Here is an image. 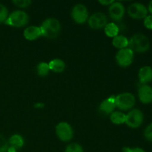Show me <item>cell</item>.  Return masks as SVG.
Returning a JSON list of instances; mask_svg holds the SVG:
<instances>
[{"mask_svg":"<svg viewBox=\"0 0 152 152\" xmlns=\"http://www.w3.org/2000/svg\"><path fill=\"white\" fill-rule=\"evenodd\" d=\"M114 0H99L98 2L100 4L104 6H109L114 2Z\"/></svg>","mask_w":152,"mask_h":152,"instance_id":"obj_29","label":"cell"},{"mask_svg":"<svg viewBox=\"0 0 152 152\" xmlns=\"http://www.w3.org/2000/svg\"><path fill=\"white\" fill-rule=\"evenodd\" d=\"M138 97L143 104L152 102V87L148 85H141L138 89Z\"/></svg>","mask_w":152,"mask_h":152,"instance_id":"obj_12","label":"cell"},{"mask_svg":"<svg viewBox=\"0 0 152 152\" xmlns=\"http://www.w3.org/2000/svg\"><path fill=\"white\" fill-rule=\"evenodd\" d=\"M123 152H146L144 149L140 147L130 148V147H124L123 148Z\"/></svg>","mask_w":152,"mask_h":152,"instance_id":"obj_28","label":"cell"},{"mask_svg":"<svg viewBox=\"0 0 152 152\" xmlns=\"http://www.w3.org/2000/svg\"><path fill=\"white\" fill-rule=\"evenodd\" d=\"M115 108V96L112 95V96H109V97L106 98L103 101H102L99 106V110L105 114L110 115L111 113L114 112Z\"/></svg>","mask_w":152,"mask_h":152,"instance_id":"obj_13","label":"cell"},{"mask_svg":"<svg viewBox=\"0 0 152 152\" xmlns=\"http://www.w3.org/2000/svg\"><path fill=\"white\" fill-rule=\"evenodd\" d=\"M134 57V53L129 48L120 49L117 51L115 59L119 66L126 68L132 64Z\"/></svg>","mask_w":152,"mask_h":152,"instance_id":"obj_8","label":"cell"},{"mask_svg":"<svg viewBox=\"0 0 152 152\" xmlns=\"http://www.w3.org/2000/svg\"><path fill=\"white\" fill-rule=\"evenodd\" d=\"M143 25L145 28L152 30V15H148L143 19Z\"/></svg>","mask_w":152,"mask_h":152,"instance_id":"obj_27","label":"cell"},{"mask_svg":"<svg viewBox=\"0 0 152 152\" xmlns=\"http://www.w3.org/2000/svg\"><path fill=\"white\" fill-rule=\"evenodd\" d=\"M147 9H148V13H151V15H152V1H151L149 3H148V7H147Z\"/></svg>","mask_w":152,"mask_h":152,"instance_id":"obj_31","label":"cell"},{"mask_svg":"<svg viewBox=\"0 0 152 152\" xmlns=\"http://www.w3.org/2000/svg\"><path fill=\"white\" fill-rule=\"evenodd\" d=\"M126 9L120 1H114L108 7V13L111 19L114 21H121L125 15Z\"/></svg>","mask_w":152,"mask_h":152,"instance_id":"obj_11","label":"cell"},{"mask_svg":"<svg viewBox=\"0 0 152 152\" xmlns=\"http://www.w3.org/2000/svg\"><path fill=\"white\" fill-rule=\"evenodd\" d=\"M144 137L149 142H152V123L145 129L143 132Z\"/></svg>","mask_w":152,"mask_h":152,"instance_id":"obj_26","label":"cell"},{"mask_svg":"<svg viewBox=\"0 0 152 152\" xmlns=\"http://www.w3.org/2000/svg\"><path fill=\"white\" fill-rule=\"evenodd\" d=\"M42 36L48 39H55L59 37L61 31L60 22L56 18H48L42 23Z\"/></svg>","mask_w":152,"mask_h":152,"instance_id":"obj_1","label":"cell"},{"mask_svg":"<svg viewBox=\"0 0 152 152\" xmlns=\"http://www.w3.org/2000/svg\"><path fill=\"white\" fill-rule=\"evenodd\" d=\"M57 137L62 142H69L74 137V129L67 122H60L55 128Z\"/></svg>","mask_w":152,"mask_h":152,"instance_id":"obj_5","label":"cell"},{"mask_svg":"<svg viewBox=\"0 0 152 152\" xmlns=\"http://www.w3.org/2000/svg\"><path fill=\"white\" fill-rule=\"evenodd\" d=\"M144 115L142 111L137 108L132 109L126 114V124L132 129H137L142 124Z\"/></svg>","mask_w":152,"mask_h":152,"instance_id":"obj_7","label":"cell"},{"mask_svg":"<svg viewBox=\"0 0 152 152\" xmlns=\"http://www.w3.org/2000/svg\"><path fill=\"white\" fill-rule=\"evenodd\" d=\"M71 17L73 20L79 25L86 23L88 19V10L86 6L83 4H77L71 10Z\"/></svg>","mask_w":152,"mask_h":152,"instance_id":"obj_6","label":"cell"},{"mask_svg":"<svg viewBox=\"0 0 152 152\" xmlns=\"http://www.w3.org/2000/svg\"><path fill=\"white\" fill-rule=\"evenodd\" d=\"M104 32L108 37L114 38V37L119 35L120 29H119V27L117 26V25H116L115 23L110 22V23L107 24L104 28Z\"/></svg>","mask_w":152,"mask_h":152,"instance_id":"obj_19","label":"cell"},{"mask_svg":"<svg viewBox=\"0 0 152 152\" xmlns=\"http://www.w3.org/2000/svg\"><path fill=\"white\" fill-rule=\"evenodd\" d=\"M29 22V16L26 12L21 10H14L8 15L4 24L15 28H22L25 26Z\"/></svg>","mask_w":152,"mask_h":152,"instance_id":"obj_3","label":"cell"},{"mask_svg":"<svg viewBox=\"0 0 152 152\" xmlns=\"http://www.w3.org/2000/svg\"><path fill=\"white\" fill-rule=\"evenodd\" d=\"M116 107L121 111L131 110L136 103L134 95L129 92H123L115 96Z\"/></svg>","mask_w":152,"mask_h":152,"instance_id":"obj_4","label":"cell"},{"mask_svg":"<svg viewBox=\"0 0 152 152\" xmlns=\"http://www.w3.org/2000/svg\"><path fill=\"white\" fill-rule=\"evenodd\" d=\"M8 148V141L3 135L0 134V152H7Z\"/></svg>","mask_w":152,"mask_h":152,"instance_id":"obj_25","label":"cell"},{"mask_svg":"<svg viewBox=\"0 0 152 152\" xmlns=\"http://www.w3.org/2000/svg\"><path fill=\"white\" fill-rule=\"evenodd\" d=\"M126 114L122 111H114L110 114V120L115 125H121L126 123Z\"/></svg>","mask_w":152,"mask_h":152,"instance_id":"obj_20","label":"cell"},{"mask_svg":"<svg viewBox=\"0 0 152 152\" xmlns=\"http://www.w3.org/2000/svg\"><path fill=\"white\" fill-rule=\"evenodd\" d=\"M129 48L134 53H145L150 48V42L148 37L142 33L135 34L129 39Z\"/></svg>","mask_w":152,"mask_h":152,"instance_id":"obj_2","label":"cell"},{"mask_svg":"<svg viewBox=\"0 0 152 152\" xmlns=\"http://www.w3.org/2000/svg\"><path fill=\"white\" fill-rule=\"evenodd\" d=\"M50 71L55 73H62L65 69V62L61 59H53L48 62Z\"/></svg>","mask_w":152,"mask_h":152,"instance_id":"obj_16","label":"cell"},{"mask_svg":"<svg viewBox=\"0 0 152 152\" xmlns=\"http://www.w3.org/2000/svg\"><path fill=\"white\" fill-rule=\"evenodd\" d=\"M8 143L10 146L13 147L17 150L23 147L24 144H25V140H24V138L22 135L15 134L10 137L8 140Z\"/></svg>","mask_w":152,"mask_h":152,"instance_id":"obj_18","label":"cell"},{"mask_svg":"<svg viewBox=\"0 0 152 152\" xmlns=\"http://www.w3.org/2000/svg\"><path fill=\"white\" fill-rule=\"evenodd\" d=\"M89 27L94 30H99L104 28L108 24L106 15L102 12H96L89 16L88 19Z\"/></svg>","mask_w":152,"mask_h":152,"instance_id":"obj_10","label":"cell"},{"mask_svg":"<svg viewBox=\"0 0 152 152\" xmlns=\"http://www.w3.org/2000/svg\"><path fill=\"white\" fill-rule=\"evenodd\" d=\"M12 2L20 8H26V7H30L32 4L31 0H13Z\"/></svg>","mask_w":152,"mask_h":152,"instance_id":"obj_24","label":"cell"},{"mask_svg":"<svg viewBox=\"0 0 152 152\" xmlns=\"http://www.w3.org/2000/svg\"><path fill=\"white\" fill-rule=\"evenodd\" d=\"M8 17V10L5 5L0 3V23H4Z\"/></svg>","mask_w":152,"mask_h":152,"instance_id":"obj_23","label":"cell"},{"mask_svg":"<svg viewBox=\"0 0 152 152\" xmlns=\"http://www.w3.org/2000/svg\"><path fill=\"white\" fill-rule=\"evenodd\" d=\"M50 68H49L48 62H42L37 65V74L39 77H44L48 75L49 72H50Z\"/></svg>","mask_w":152,"mask_h":152,"instance_id":"obj_21","label":"cell"},{"mask_svg":"<svg viewBox=\"0 0 152 152\" xmlns=\"http://www.w3.org/2000/svg\"><path fill=\"white\" fill-rule=\"evenodd\" d=\"M129 16L134 19H144L148 16V9L145 5L140 2H134L128 7Z\"/></svg>","mask_w":152,"mask_h":152,"instance_id":"obj_9","label":"cell"},{"mask_svg":"<svg viewBox=\"0 0 152 152\" xmlns=\"http://www.w3.org/2000/svg\"><path fill=\"white\" fill-rule=\"evenodd\" d=\"M45 107V103H43V102H36V103L34 105V108H36V109H42V108H44Z\"/></svg>","mask_w":152,"mask_h":152,"instance_id":"obj_30","label":"cell"},{"mask_svg":"<svg viewBox=\"0 0 152 152\" xmlns=\"http://www.w3.org/2000/svg\"><path fill=\"white\" fill-rule=\"evenodd\" d=\"M112 45L119 50L126 48L129 47V39L123 35H117L113 38Z\"/></svg>","mask_w":152,"mask_h":152,"instance_id":"obj_17","label":"cell"},{"mask_svg":"<svg viewBox=\"0 0 152 152\" xmlns=\"http://www.w3.org/2000/svg\"><path fill=\"white\" fill-rule=\"evenodd\" d=\"M65 152H84L82 145L77 142H72L68 144L65 149Z\"/></svg>","mask_w":152,"mask_h":152,"instance_id":"obj_22","label":"cell"},{"mask_svg":"<svg viewBox=\"0 0 152 152\" xmlns=\"http://www.w3.org/2000/svg\"><path fill=\"white\" fill-rule=\"evenodd\" d=\"M23 36L27 40H29V41H34V40L37 39L40 37H42L40 27L34 26V25L28 26V28L24 30Z\"/></svg>","mask_w":152,"mask_h":152,"instance_id":"obj_15","label":"cell"},{"mask_svg":"<svg viewBox=\"0 0 152 152\" xmlns=\"http://www.w3.org/2000/svg\"><path fill=\"white\" fill-rule=\"evenodd\" d=\"M138 79L141 85H148L152 81V68L149 65H145L140 68Z\"/></svg>","mask_w":152,"mask_h":152,"instance_id":"obj_14","label":"cell"}]
</instances>
